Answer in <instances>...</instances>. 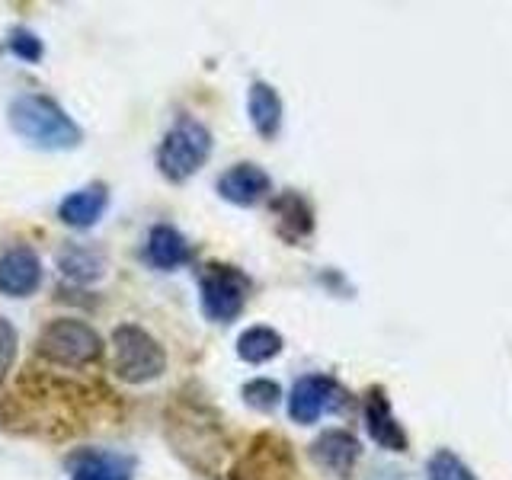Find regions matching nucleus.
Segmentation results:
<instances>
[{
  "instance_id": "nucleus-1",
  "label": "nucleus",
  "mask_w": 512,
  "mask_h": 480,
  "mask_svg": "<svg viewBox=\"0 0 512 480\" xmlns=\"http://www.w3.org/2000/svg\"><path fill=\"white\" fill-rule=\"evenodd\" d=\"M10 128L32 148L42 151H68L77 148L80 138H84L80 125L45 93L16 96L10 103Z\"/></svg>"
},
{
  "instance_id": "nucleus-2",
  "label": "nucleus",
  "mask_w": 512,
  "mask_h": 480,
  "mask_svg": "<svg viewBox=\"0 0 512 480\" xmlns=\"http://www.w3.org/2000/svg\"><path fill=\"white\" fill-rule=\"evenodd\" d=\"M36 356L58 368H90L103 359V340L84 320L55 317L39 333Z\"/></svg>"
},
{
  "instance_id": "nucleus-3",
  "label": "nucleus",
  "mask_w": 512,
  "mask_h": 480,
  "mask_svg": "<svg viewBox=\"0 0 512 480\" xmlns=\"http://www.w3.org/2000/svg\"><path fill=\"white\" fill-rule=\"evenodd\" d=\"M212 154V132L192 116H180L157 148V170L170 183H186Z\"/></svg>"
},
{
  "instance_id": "nucleus-4",
  "label": "nucleus",
  "mask_w": 512,
  "mask_h": 480,
  "mask_svg": "<svg viewBox=\"0 0 512 480\" xmlns=\"http://www.w3.org/2000/svg\"><path fill=\"white\" fill-rule=\"evenodd\" d=\"M112 368L125 384H151L167 372V352L138 324L112 330Z\"/></svg>"
},
{
  "instance_id": "nucleus-5",
  "label": "nucleus",
  "mask_w": 512,
  "mask_h": 480,
  "mask_svg": "<svg viewBox=\"0 0 512 480\" xmlns=\"http://www.w3.org/2000/svg\"><path fill=\"white\" fill-rule=\"evenodd\" d=\"M199 295H202V314L212 324H231L247 304L250 279L237 266L208 263L199 276Z\"/></svg>"
},
{
  "instance_id": "nucleus-6",
  "label": "nucleus",
  "mask_w": 512,
  "mask_h": 480,
  "mask_svg": "<svg viewBox=\"0 0 512 480\" xmlns=\"http://www.w3.org/2000/svg\"><path fill=\"white\" fill-rule=\"evenodd\" d=\"M336 404H340V384L327 375H304L288 394V416L301 426H311Z\"/></svg>"
},
{
  "instance_id": "nucleus-7",
  "label": "nucleus",
  "mask_w": 512,
  "mask_h": 480,
  "mask_svg": "<svg viewBox=\"0 0 512 480\" xmlns=\"http://www.w3.org/2000/svg\"><path fill=\"white\" fill-rule=\"evenodd\" d=\"M64 468L71 480H135V458L109 448H74Z\"/></svg>"
},
{
  "instance_id": "nucleus-8",
  "label": "nucleus",
  "mask_w": 512,
  "mask_h": 480,
  "mask_svg": "<svg viewBox=\"0 0 512 480\" xmlns=\"http://www.w3.org/2000/svg\"><path fill=\"white\" fill-rule=\"evenodd\" d=\"M42 285V260L32 247H10L0 253V295L29 298Z\"/></svg>"
},
{
  "instance_id": "nucleus-9",
  "label": "nucleus",
  "mask_w": 512,
  "mask_h": 480,
  "mask_svg": "<svg viewBox=\"0 0 512 480\" xmlns=\"http://www.w3.org/2000/svg\"><path fill=\"white\" fill-rule=\"evenodd\" d=\"M218 192H221V199H228L231 205L250 208L269 196L272 180L260 164L244 160V164H234L218 176Z\"/></svg>"
},
{
  "instance_id": "nucleus-10",
  "label": "nucleus",
  "mask_w": 512,
  "mask_h": 480,
  "mask_svg": "<svg viewBox=\"0 0 512 480\" xmlns=\"http://www.w3.org/2000/svg\"><path fill=\"white\" fill-rule=\"evenodd\" d=\"M362 445L359 439L346 429H327L324 436H317L311 445V458L320 471H327L333 477H349L356 468Z\"/></svg>"
},
{
  "instance_id": "nucleus-11",
  "label": "nucleus",
  "mask_w": 512,
  "mask_h": 480,
  "mask_svg": "<svg viewBox=\"0 0 512 480\" xmlns=\"http://www.w3.org/2000/svg\"><path fill=\"white\" fill-rule=\"evenodd\" d=\"M365 426H368V436L381 448H388V452H407V432L397 423L391 400L381 388H372L365 397Z\"/></svg>"
},
{
  "instance_id": "nucleus-12",
  "label": "nucleus",
  "mask_w": 512,
  "mask_h": 480,
  "mask_svg": "<svg viewBox=\"0 0 512 480\" xmlns=\"http://www.w3.org/2000/svg\"><path fill=\"white\" fill-rule=\"evenodd\" d=\"M144 260L160 272H173L192 260V250L186 244V237L173 228V224H154L144 244Z\"/></svg>"
},
{
  "instance_id": "nucleus-13",
  "label": "nucleus",
  "mask_w": 512,
  "mask_h": 480,
  "mask_svg": "<svg viewBox=\"0 0 512 480\" xmlns=\"http://www.w3.org/2000/svg\"><path fill=\"white\" fill-rule=\"evenodd\" d=\"M106 205H109L106 186L103 183H90L84 189H74L68 199H61L58 218L68 224V228H93V224L103 218Z\"/></svg>"
},
{
  "instance_id": "nucleus-14",
  "label": "nucleus",
  "mask_w": 512,
  "mask_h": 480,
  "mask_svg": "<svg viewBox=\"0 0 512 480\" xmlns=\"http://www.w3.org/2000/svg\"><path fill=\"white\" fill-rule=\"evenodd\" d=\"M272 215H276V231L288 244H298L314 231V212L308 199L298 196V192H282V196L272 199Z\"/></svg>"
},
{
  "instance_id": "nucleus-15",
  "label": "nucleus",
  "mask_w": 512,
  "mask_h": 480,
  "mask_svg": "<svg viewBox=\"0 0 512 480\" xmlns=\"http://www.w3.org/2000/svg\"><path fill=\"white\" fill-rule=\"evenodd\" d=\"M55 263H58L61 276L68 279V282H74V285H93V282H100L103 272H106L103 253L87 247V244H68V247H61L58 256H55Z\"/></svg>"
},
{
  "instance_id": "nucleus-16",
  "label": "nucleus",
  "mask_w": 512,
  "mask_h": 480,
  "mask_svg": "<svg viewBox=\"0 0 512 480\" xmlns=\"http://www.w3.org/2000/svg\"><path fill=\"white\" fill-rule=\"evenodd\" d=\"M247 112H250V122L256 128V135L272 141L279 135L282 128V100L276 87L263 84V80H253L250 90H247Z\"/></svg>"
},
{
  "instance_id": "nucleus-17",
  "label": "nucleus",
  "mask_w": 512,
  "mask_h": 480,
  "mask_svg": "<svg viewBox=\"0 0 512 480\" xmlns=\"http://www.w3.org/2000/svg\"><path fill=\"white\" fill-rule=\"evenodd\" d=\"M282 333L272 327H250L237 336V356L247 365H263L282 352Z\"/></svg>"
},
{
  "instance_id": "nucleus-18",
  "label": "nucleus",
  "mask_w": 512,
  "mask_h": 480,
  "mask_svg": "<svg viewBox=\"0 0 512 480\" xmlns=\"http://www.w3.org/2000/svg\"><path fill=\"white\" fill-rule=\"evenodd\" d=\"M426 477L429 480H477L468 464L455 452H448V448H439V452L426 461Z\"/></svg>"
},
{
  "instance_id": "nucleus-19",
  "label": "nucleus",
  "mask_w": 512,
  "mask_h": 480,
  "mask_svg": "<svg viewBox=\"0 0 512 480\" xmlns=\"http://www.w3.org/2000/svg\"><path fill=\"white\" fill-rule=\"evenodd\" d=\"M244 400L250 407L256 410H276L279 407V400H282V388L276 381H269V378H253L250 384H244Z\"/></svg>"
},
{
  "instance_id": "nucleus-20",
  "label": "nucleus",
  "mask_w": 512,
  "mask_h": 480,
  "mask_svg": "<svg viewBox=\"0 0 512 480\" xmlns=\"http://www.w3.org/2000/svg\"><path fill=\"white\" fill-rule=\"evenodd\" d=\"M16 346H20V336H16V327L7 317H0V384H4L13 372L16 362Z\"/></svg>"
},
{
  "instance_id": "nucleus-21",
  "label": "nucleus",
  "mask_w": 512,
  "mask_h": 480,
  "mask_svg": "<svg viewBox=\"0 0 512 480\" xmlns=\"http://www.w3.org/2000/svg\"><path fill=\"white\" fill-rule=\"evenodd\" d=\"M10 52L16 58H23L26 64H36L42 61V39L36 36V32H29V29H16L13 36H10Z\"/></svg>"
}]
</instances>
